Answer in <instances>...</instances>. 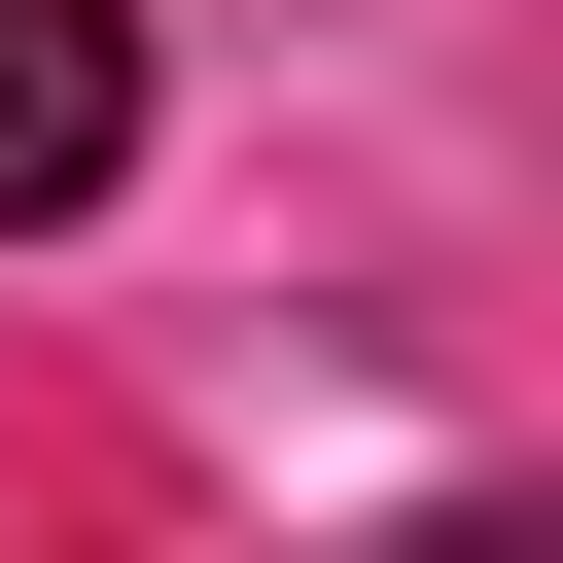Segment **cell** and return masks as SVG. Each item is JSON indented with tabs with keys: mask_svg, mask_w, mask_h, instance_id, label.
<instances>
[{
	"mask_svg": "<svg viewBox=\"0 0 563 563\" xmlns=\"http://www.w3.org/2000/svg\"><path fill=\"white\" fill-rule=\"evenodd\" d=\"M141 176V0H0V211H106Z\"/></svg>",
	"mask_w": 563,
	"mask_h": 563,
	"instance_id": "6da1fadb",
	"label": "cell"
}]
</instances>
